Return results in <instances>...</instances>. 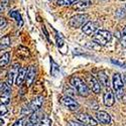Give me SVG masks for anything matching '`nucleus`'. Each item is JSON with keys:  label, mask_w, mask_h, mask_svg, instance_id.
<instances>
[{"label": "nucleus", "mask_w": 126, "mask_h": 126, "mask_svg": "<svg viewBox=\"0 0 126 126\" xmlns=\"http://www.w3.org/2000/svg\"><path fill=\"white\" fill-rule=\"evenodd\" d=\"M70 85L73 87L75 91H77V93L82 97H88L90 94V90L87 86V84L84 82L80 77L78 76H72L69 79Z\"/></svg>", "instance_id": "1"}, {"label": "nucleus", "mask_w": 126, "mask_h": 126, "mask_svg": "<svg viewBox=\"0 0 126 126\" xmlns=\"http://www.w3.org/2000/svg\"><path fill=\"white\" fill-rule=\"evenodd\" d=\"M112 84H113V89L115 93H116V98L118 100H121L124 95V83H123L122 76L119 73H115L113 75Z\"/></svg>", "instance_id": "2"}, {"label": "nucleus", "mask_w": 126, "mask_h": 126, "mask_svg": "<svg viewBox=\"0 0 126 126\" xmlns=\"http://www.w3.org/2000/svg\"><path fill=\"white\" fill-rule=\"evenodd\" d=\"M111 38H112L111 32L108 30H104V29L97 30L95 34L93 35V40L99 46H106L111 40Z\"/></svg>", "instance_id": "3"}, {"label": "nucleus", "mask_w": 126, "mask_h": 126, "mask_svg": "<svg viewBox=\"0 0 126 126\" xmlns=\"http://www.w3.org/2000/svg\"><path fill=\"white\" fill-rule=\"evenodd\" d=\"M60 102L63 106H65L68 110L72 111V112H75V111H78L80 109V104L75 100L73 99L72 97L70 96H62L60 98Z\"/></svg>", "instance_id": "4"}, {"label": "nucleus", "mask_w": 126, "mask_h": 126, "mask_svg": "<svg viewBox=\"0 0 126 126\" xmlns=\"http://www.w3.org/2000/svg\"><path fill=\"white\" fill-rule=\"evenodd\" d=\"M89 15L84 13V14H76L73 17H71V19L69 20V25L73 28H79L82 27L84 24H85L88 21Z\"/></svg>", "instance_id": "5"}, {"label": "nucleus", "mask_w": 126, "mask_h": 126, "mask_svg": "<svg viewBox=\"0 0 126 126\" xmlns=\"http://www.w3.org/2000/svg\"><path fill=\"white\" fill-rule=\"evenodd\" d=\"M76 118L84 123L85 125H90V126H97L98 125V122L95 118H93L91 115L87 114V113H77L76 114Z\"/></svg>", "instance_id": "6"}, {"label": "nucleus", "mask_w": 126, "mask_h": 126, "mask_svg": "<svg viewBox=\"0 0 126 126\" xmlns=\"http://www.w3.org/2000/svg\"><path fill=\"white\" fill-rule=\"evenodd\" d=\"M19 68H20L19 64H14V65L11 66V68L9 69V71L7 73V82H6V85L8 87H11L13 85L15 78L17 76V73L19 71Z\"/></svg>", "instance_id": "7"}, {"label": "nucleus", "mask_w": 126, "mask_h": 126, "mask_svg": "<svg viewBox=\"0 0 126 126\" xmlns=\"http://www.w3.org/2000/svg\"><path fill=\"white\" fill-rule=\"evenodd\" d=\"M103 102L105 104V106L107 107H111L115 103V98H114V94L112 92L111 89H109V87H107V89L105 90L104 94H103Z\"/></svg>", "instance_id": "8"}, {"label": "nucleus", "mask_w": 126, "mask_h": 126, "mask_svg": "<svg viewBox=\"0 0 126 126\" xmlns=\"http://www.w3.org/2000/svg\"><path fill=\"white\" fill-rule=\"evenodd\" d=\"M99 25L98 23L96 22H94V21H87L85 24L83 25L82 27V30H83V32L87 34V35H91V34H94L97 31Z\"/></svg>", "instance_id": "9"}, {"label": "nucleus", "mask_w": 126, "mask_h": 126, "mask_svg": "<svg viewBox=\"0 0 126 126\" xmlns=\"http://www.w3.org/2000/svg\"><path fill=\"white\" fill-rule=\"evenodd\" d=\"M36 75V68L34 66H30L26 70V74H25V85L26 87H29L31 84L33 83V80Z\"/></svg>", "instance_id": "10"}, {"label": "nucleus", "mask_w": 126, "mask_h": 126, "mask_svg": "<svg viewBox=\"0 0 126 126\" xmlns=\"http://www.w3.org/2000/svg\"><path fill=\"white\" fill-rule=\"evenodd\" d=\"M43 103H44V97L43 96H35L32 100H31V102L29 104V108L32 112L38 111L41 108V106H43Z\"/></svg>", "instance_id": "11"}, {"label": "nucleus", "mask_w": 126, "mask_h": 126, "mask_svg": "<svg viewBox=\"0 0 126 126\" xmlns=\"http://www.w3.org/2000/svg\"><path fill=\"white\" fill-rule=\"evenodd\" d=\"M88 81L90 83V87H91L92 91L95 94H99L101 92V85H100V82L96 79V77L90 75V76H88Z\"/></svg>", "instance_id": "12"}, {"label": "nucleus", "mask_w": 126, "mask_h": 126, "mask_svg": "<svg viewBox=\"0 0 126 126\" xmlns=\"http://www.w3.org/2000/svg\"><path fill=\"white\" fill-rule=\"evenodd\" d=\"M97 120L102 124H109L111 122V116L105 111H99L96 114Z\"/></svg>", "instance_id": "13"}, {"label": "nucleus", "mask_w": 126, "mask_h": 126, "mask_svg": "<svg viewBox=\"0 0 126 126\" xmlns=\"http://www.w3.org/2000/svg\"><path fill=\"white\" fill-rule=\"evenodd\" d=\"M90 5H91L90 1H87V0H77L73 4V9L78 10V11H83V10L87 9Z\"/></svg>", "instance_id": "14"}, {"label": "nucleus", "mask_w": 126, "mask_h": 126, "mask_svg": "<svg viewBox=\"0 0 126 126\" xmlns=\"http://www.w3.org/2000/svg\"><path fill=\"white\" fill-rule=\"evenodd\" d=\"M10 88H11V87H8L7 85L5 86L2 95L0 96V103H1V104L7 105L10 102V96H11V93H10V91H11V90H10Z\"/></svg>", "instance_id": "15"}, {"label": "nucleus", "mask_w": 126, "mask_h": 126, "mask_svg": "<svg viewBox=\"0 0 126 126\" xmlns=\"http://www.w3.org/2000/svg\"><path fill=\"white\" fill-rule=\"evenodd\" d=\"M25 74H26V70L24 68L19 69V71L17 73V76L15 78V84L18 87L22 86V84L24 83V81H25Z\"/></svg>", "instance_id": "16"}, {"label": "nucleus", "mask_w": 126, "mask_h": 126, "mask_svg": "<svg viewBox=\"0 0 126 126\" xmlns=\"http://www.w3.org/2000/svg\"><path fill=\"white\" fill-rule=\"evenodd\" d=\"M98 81L105 87H109V85H110L109 77L105 71H99L98 72Z\"/></svg>", "instance_id": "17"}, {"label": "nucleus", "mask_w": 126, "mask_h": 126, "mask_svg": "<svg viewBox=\"0 0 126 126\" xmlns=\"http://www.w3.org/2000/svg\"><path fill=\"white\" fill-rule=\"evenodd\" d=\"M16 54L19 58H21V59H26L29 57L30 55V52H29V49L25 47H22V46H20L16 48Z\"/></svg>", "instance_id": "18"}, {"label": "nucleus", "mask_w": 126, "mask_h": 126, "mask_svg": "<svg viewBox=\"0 0 126 126\" xmlns=\"http://www.w3.org/2000/svg\"><path fill=\"white\" fill-rule=\"evenodd\" d=\"M9 16L11 17V18H13L15 21L17 22L18 25H20V26L22 25V17H21V14H20L17 11V10H12L11 12H9Z\"/></svg>", "instance_id": "19"}, {"label": "nucleus", "mask_w": 126, "mask_h": 126, "mask_svg": "<svg viewBox=\"0 0 126 126\" xmlns=\"http://www.w3.org/2000/svg\"><path fill=\"white\" fill-rule=\"evenodd\" d=\"M10 44H11V40H10V37L8 35L1 37L0 38V50L7 48L10 46Z\"/></svg>", "instance_id": "20"}, {"label": "nucleus", "mask_w": 126, "mask_h": 126, "mask_svg": "<svg viewBox=\"0 0 126 126\" xmlns=\"http://www.w3.org/2000/svg\"><path fill=\"white\" fill-rule=\"evenodd\" d=\"M9 60H10V52L6 51L5 54H3V56L0 57V67L1 68L6 67L9 63Z\"/></svg>", "instance_id": "21"}, {"label": "nucleus", "mask_w": 126, "mask_h": 126, "mask_svg": "<svg viewBox=\"0 0 126 126\" xmlns=\"http://www.w3.org/2000/svg\"><path fill=\"white\" fill-rule=\"evenodd\" d=\"M27 121L30 122L31 124H33L34 126L36 124H38V122H39V114H38V112L37 111H34V112L31 113V115L29 116V118H28Z\"/></svg>", "instance_id": "22"}, {"label": "nucleus", "mask_w": 126, "mask_h": 126, "mask_svg": "<svg viewBox=\"0 0 126 126\" xmlns=\"http://www.w3.org/2000/svg\"><path fill=\"white\" fill-rule=\"evenodd\" d=\"M50 125H51V120L47 115H44L38 122V126H50Z\"/></svg>", "instance_id": "23"}, {"label": "nucleus", "mask_w": 126, "mask_h": 126, "mask_svg": "<svg viewBox=\"0 0 126 126\" xmlns=\"http://www.w3.org/2000/svg\"><path fill=\"white\" fill-rule=\"evenodd\" d=\"M77 0H58V4L61 6H70L74 4Z\"/></svg>", "instance_id": "24"}, {"label": "nucleus", "mask_w": 126, "mask_h": 126, "mask_svg": "<svg viewBox=\"0 0 126 126\" xmlns=\"http://www.w3.org/2000/svg\"><path fill=\"white\" fill-rule=\"evenodd\" d=\"M120 43H121V46L123 47H126V25L124 26V29L122 31V34L120 37Z\"/></svg>", "instance_id": "25"}, {"label": "nucleus", "mask_w": 126, "mask_h": 126, "mask_svg": "<svg viewBox=\"0 0 126 126\" xmlns=\"http://www.w3.org/2000/svg\"><path fill=\"white\" fill-rule=\"evenodd\" d=\"M9 5V0H1L0 1V12H3Z\"/></svg>", "instance_id": "26"}, {"label": "nucleus", "mask_w": 126, "mask_h": 126, "mask_svg": "<svg viewBox=\"0 0 126 126\" xmlns=\"http://www.w3.org/2000/svg\"><path fill=\"white\" fill-rule=\"evenodd\" d=\"M125 15H126V13H125V10H124L123 8L118 9L117 11H116V13H115V16H116L118 19H122V18H124Z\"/></svg>", "instance_id": "27"}, {"label": "nucleus", "mask_w": 126, "mask_h": 126, "mask_svg": "<svg viewBox=\"0 0 126 126\" xmlns=\"http://www.w3.org/2000/svg\"><path fill=\"white\" fill-rule=\"evenodd\" d=\"M26 117H22V118H20L18 119L17 121L14 122V124L12 126H24L25 125V122H26Z\"/></svg>", "instance_id": "28"}, {"label": "nucleus", "mask_w": 126, "mask_h": 126, "mask_svg": "<svg viewBox=\"0 0 126 126\" xmlns=\"http://www.w3.org/2000/svg\"><path fill=\"white\" fill-rule=\"evenodd\" d=\"M68 126H87L82 122H79V121H75V120H70L68 121Z\"/></svg>", "instance_id": "29"}, {"label": "nucleus", "mask_w": 126, "mask_h": 126, "mask_svg": "<svg viewBox=\"0 0 126 126\" xmlns=\"http://www.w3.org/2000/svg\"><path fill=\"white\" fill-rule=\"evenodd\" d=\"M8 112V109L6 107V105L4 104H0V116H4V115H6Z\"/></svg>", "instance_id": "30"}, {"label": "nucleus", "mask_w": 126, "mask_h": 126, "mask_svg": "<svg viewBox=\"0 0 126 126\" xmlns=\"http://www.w3.org/2000/svg\"><path fill=\"white\" fill-rule=\"evenodd\" d=\"M6 24H7V20L4 17L0 16V27H1V26H5Z\"/></svg>", "instance_id": "31"}, {"label": "nucleus", "mask_w": 126, "mask_h": 126, "mask_svg": "<svg viewBox=\"0 0 126 126\" xmlns=\"http://www.w3.org/2000/svg\"><path fill=\"white\" fill-rule=\"evenodd\" d=\"M66 91H67V92H66V94H67V96H70V97H71V96H74V95H75V93H74V91H73L72 89H68V90L66 89Z\"/></svg>", "instance_id": "32"}, {"label": "nucleus", "mask_w": 126, "mask_h": 126, "mask_svg": "<svg viewBox=\"0 0 126 126\" xmlns=\"http://www.w3.org/2000/svg\"><path fill=\"white\" fill-rule=\"evenodd\" d=\"M5 86H6V84H5V83H3L2 81H0V92H1V91H3V90H4Z\"/></svg>", "instance_id": "33"}, {"label": "nucleus", "mask_w": 126, "mask_h": 126, "mask_svg": "<svg viewBox=\"0 0 126 126\" xmlns=\"http://www.w3.org/2000/svg\"><path fill=\"white\" fill-rule=\"evenodd\" d=\"M3 124H4V121H3V119H1V118H0V126H3Z\"/></svg>", "instance_id": "34"}, {"label": "nucleus", "mask_w": 126, "mask_h": 126, "mask_svg": "<svg viewBox=\"0 0 126 126\" xmlns=\"http://www.w3.org/2000/svg\"><path fill=\"white\" fill-rule=\"evenodd\" d=\"M124 82H125V84H126V75L124 76Z\"/></svg>", "instance_id": "35"}, {"label": "nucleus", "mask_w": 126, "mask_h": 126, "mask_svg": "<svg viewBox=\"0 0 126 126\" xmlns=\"http://www.w3.org/2000/svg\"><path fill=\"white\" fill-rule=\"evenodd\" d=\"M121 1H123V0H121Z\"/></svg>", "instance_id": "36"}, {"label": "nucleus", "mask_w": 126, "mask_h": 126, "mask_svg": "<svg viewBox=\"0 0 126 126\" xmlns=\"http://www.w3.org/2000/svg\"><path fill=\"white\" fill-rule=\"evenodd\" d=\"M57 1H58V0H57Z\"/></svg>", "instance_id": "37"}]
</instances>
